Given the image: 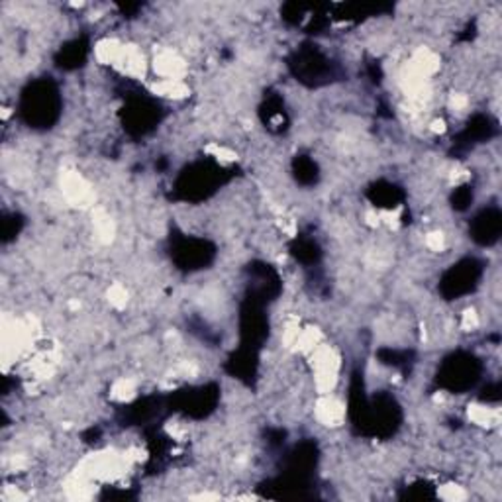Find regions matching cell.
Returning <instances> with one entry per match:
<instances>
[{"mask_svg": "<svg viewBox=\"0 0 502 502\" xmlns=\"http://www.w3.org/2000/svg\"><path fill=\"white\" fill-rule=\"evenodd\" d=\"M56 91L49 82L41 81V82H34L30 85V89L24 92L22 97V114L26 117V120L31 124L39 122L41 126H48L51 120L57 117V108H56Z\"/></svg>", "mask_w": 502, "mask_h": 502, "instance_id": "1", "label": "cell"}, {"mask_svg": "<svg viewBox=\"0 0 502 502\" xmlns=\"http://www.w3.org/2000/svg\"><path fill=\"white\" fill-rule=\"evenodd\" d=\"M479 277V269L473 259H465L462 264L455 265L442 281V290L447 299H455L467 295L475 289Z\"/></svg>", "mask_w": 502, "mask_h": 502, "instance_id": "2", "label": "cell"}, {"mask_svg": "<svg viewBox=\"0 0 502 502\" xmlns=\"http://www.w3.org/2000/svg\"><path fill=\"white\" fill-rule=\"evenodd\" d=\"M473 224V238L479 244L490 246L495 244L500 234V214L498 211H485L480 212Z\"/></svg>", "mask_w": 502, "mask_h": 502, "instance_id": "3", "label": "cell"}]
</instances>
